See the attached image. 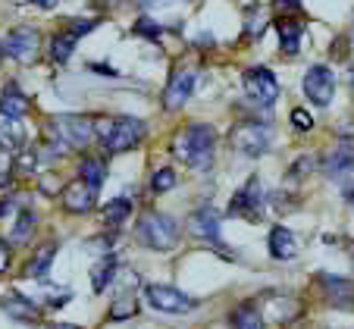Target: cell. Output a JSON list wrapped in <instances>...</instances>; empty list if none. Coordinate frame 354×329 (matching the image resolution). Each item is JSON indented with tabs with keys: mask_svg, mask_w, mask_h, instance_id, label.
Wrapping results in <instances>:
<instances>
[{
	"mask_svg": "<svg viewBox=\"0 0 354 329\" xmlns=\"http://www.w3.org/2000/svg\"><path fill=\"white\" fill-rule=\"evenodd\" d=\"M292 126L298 129V132H308V129H314V116H310L308 110L295 107V110H292Z\"/></svg>",
	"mask_w": 354,
	"mask_h": 329,
	"instance_id": "cell-32",
	"label": "cell"
},
{
	"mask_svg": "<svg viewBox=\"0 0 354 329\" xmlns=\"http://www.w3.org/2000/svg\"><path fill=\"white\" fill-rule=\"evenodd\" d=\"M314 169V157H298V160L288 167V173H286V182H301V179H308V173Z\"/></svg>",
	"mask_w": 354,
	"mask_h": 329,
	"instance_id": "cell-30",
	"label": "cell"
},
{
	"mask_svg": "<svg viewBox=\"0 0 354 329\" xmlns=\"http://www.w3.org/2000/svg\"><path fill=\"white\" fill-rule=\"evenodd\" d=\"M145 132H147L145 120H138V116H120V120H113V132L104 141V148L110 154H126V151L138 148Z\"/></svg>",
	"mask_w": 354,
	"mask_h": 329,
	"instance_id": "cell-8",
	"label": "cell"
},
{
	"mask_svg": "<svg viewBox=\"0 0 354 329\" xmlns=\"http://www.w3.org/2000/svg\"><path fill=\"white\" fill-rule=\"evenodd\" d=\"M116 270H120V263H116L113 254H104L97 263L91 267V289L94 292H107V285L113 282Z\"/></svg>",
	"mask_w": 354,
	"mask_h": 329,
	"instance_id": "cell-22",
	"label": "cell"
},
{
	"mask_svg": "<svg viewBox=\"0 0 354 329\" xmlns=\"http://www.w3.org/2000/svg\"><path fill=\"white\" fill-rule=\"evenodd\" d=\"M129 214H132V201H129V198H113L110 204H104L100 220H104V226L116 229V226H122V223L129 220Z\"/></svg>",
	"mask_w": 354,
	"mask_h": 329,
	"instance_id": "cell-23",
	"label": "cell"
},
{
	"mask_svg": "<svg viewBox=\"0 0 354 329\" xmlns=\"http://www.w3.org/2000/svg\"><path fill=\"white\" fill-rule=\"evenodd\" d=\"M94 201H97V191L88 188L82 179H75L73 185L63 188V207H66L69 214H88V210L94 207Z\"/></svg>",
	"mask_w": 354,
	"mask_h": 329,
	"instance_id": "cell-14",
	"label": "cell"
},
{
	"mask_svg": "<svg viewBox=\"0 0 354 329\" xmlns=\"http://www.w3.org/2000/svg\"><path fill=\"white\" fill-rule=\"evenodd\" d=\"M267 22H270V16L263 13L261 3H254V7L245 10V35L248 38H261V35L267 32Z\"/></svg>",
	"mask_w": 354,
	"mask_h": 329,
	"instance_id": "cell-25",
	"label": "cell"
},
{
	"mask_svg": "<svg viewBox=\"0 0 354 329\" xmlns=\"http://www.w3.org/2000/svg\"><path fill=\"white\" fill-rule=\"evenodd\" d=\"M348 41L345 38H342V41H335V44H333V60H345V57H348Z\"/></svg>",
	"mask_w": 354,
	"mask_h": 329,
	"instance_id": "cell-36",
	"label": "cell"
},
{
	"mask_svg": "<svg viewBox=\"0 0 354 329\" xmlns=\"http://www.w3.org/2000/svg\"><path fill=\"white\" fill-rule=\"evenodd\" d=\"M276 32H279V47L286 57H298L301 50V38H304V22H298V16H282L276 22Z\"/></svg>",
	"mask_w": 354,
	"mask_h": 329,
	"instance_id": "cell-15",
	"label": "cell"
},
{
	"mask_svg": "<svg viewBox=\"0 0 354 329\" xmlns=\"http://www.w3.org/2000/svg\"><path fill=\"white\" fill-rule=\"evenodd\" d=\"M241 85H245V94L257 107H273L276 97H279V82L267 66H251L241 75Z\"/></svg>",
	"mask_w": 354,
	"mask_h": 329,
	"instance_id": "cell-6",
	"label": "cell"
},
{
	"mask_svg": "<svg viewBox=\"0 0 354 329\" xmlns=\"http://www.w3.org/2000/svg\"><path fill=\"white\" fill-rule=\"evenodd\" d=\"M276 7L286 16H298L301 13V0H276Z\"/></svg>",
	"mask_w": 354,
	"mask_h": 329,
	"instance_id": "cell-35",
	"label": "cell"
},
{
	"mask_svg": "<svg viewBox=\"0 0 354 329\" xmlns=\"http://www.w3.org/2000/svg\"><path fill=\"white\" fill-rule=\"evenodd\" d=\"M223 223H220V210L216 207H201V210H194L192 216H188V232L194 235V238H201V242H207V245H214L216 251H223L226 254V245H223Z\"/></svg>",
	"mask_w": 354,
	"mask_h": 329,
	"instance_id": "cell-10",
	"label": "cell"
},
{
	"mask_svg": "<svg viewBox=\"0 0 354 329\" xmlns=\"http://www.w3.org/2000/svg\"><path fill=\"white\" fill-rule=\"evenodd\" d=\"M79 179L85 182L88 188H94V191H97V188L104 185V179H107V163L100 160V157H94V154L82 157V160H79Z\"/></svg>",
	"mask_w": 354,
	"mask_h": 329,
	"instance_id": "cell-21",
	"label": "cell"
},
{
	"mask_svg": "<svg viewBox=\"0 0 354 329\" xmlns=\"http://www.w3.org/2000/svg\"><path fill=\"white\" fill-rule=\"evenodd\" d=\"M270 254H273L276 261H292V257H298V238H295L286 226H276L273 232H270Z\"/></svg>",
	"mask_w": 354,
	"mask_h": 329,
	"instance_id": "cell-18",
	"label": "cell"
},
{
	"mask_svg": "<svg viewBox=\"0 0 354 329\" xmlns=\"http://www.w3.org/2000/svg\"><path fill=\"white\" fill-rule=\"evenodd\" d=\"M354 169V141H339L333 151H329V157L323 160V173L329 176V179H342V176H348Z\"/></svg>",
	"mask_w": 354,
	"mask_h": 329,
	"instance_id": "cell-13",
	"label": "cell"
},
{
	"mask_svg": "<svg viewBox=\"0 0 354 329\" xmlns=\"http://www.w3.org/2000/svg\"><path fill=\"white\" fill-rule=\"evenodd\" d=\"M107 3H120V0H107Z\"/></svg>",
	"mask_w": 354,
	"mask_h": 329,
	"instance_id": "cell-42",
	"label": "cell"
},
{
	"mask_svg": "<svg viewBox=\"0 0 354 329\" xmlns=\"http://www.w3.org/2000/svg\"><path fill=\"white\" fill-rule=\"evenodd\" d=\"M351 88H354V69H351Z\"/></svg>",
	"mask_w": 354,
	"mask_h": 329,
	"instance_id": "cell-41",
	"label": "cell"
},
{
	"mask_svg": "<svg viewBox=\"0 0 354 329\" xmlns=\"http://www.w3.org/2000/svg\"><path fill=\"white\" fill-rule=\"evenodd\" d=\"M304 94H308V101L314 104V107H329V101H333V94H335L333 69L323 66V63L310 66L308 73H304Z\"/></svg>",
	"mask_w": 354,
	"mask_h": 329,
	"instance_id": "cell-11",
	"label": "cell"
},
{
	"mask_svg": "<svg viewBox=\"0 0 354 329\" xmlns=\"http://www.w3.org/2000/svg\"><path fill=\"white\" fill-rule=\"evenodd\" d=\"M28 113V97L16 82L0 88V116H7V120H19V116Z\"/></svg>",
	"mask_w": 354,
	"mask_h": 329,
	"instance_id": "cell-16",
	"label": "cell"
},
{
	"mask_svg": "<svg viewBox=\"0 0 354 329\" xmlns=\"http://www.w3.org/2000/svg\"><path fill=\"white\" fill-rule=\"evenodd\" d=\"M35 223H38L35 210H19V216H16V226H13V232H10V238H13L16 245H26L28 238H32V232H35Z\"/></svg>",
	"mask_w": 354,
	"mask_h": 329,
	"instance_id": "cell-27",
	"label": "cell"
},
{
	"mask_svg": "<svg viewBox=\"0 0 354 329\" xmlns=\"http://www.w3.org/2000/svg\"><path fill=\"white\" fill-rule=\"evenodd\" d=\"M13 163H16L13 151L0 144V188H7L10 179H13Z\"/></svg>",
	"mask_w": 354,
	"mask_h": 329,
	"instance_id": "cell-31",
	"label": "cell"
},
{
	"mask_svg": "<svg viewBox=\"0 0 354 329\" xmlns=\"http://www.w3.org/2000/svg\"><path fill=\"white\" fill-rule=\"evenodd\" d=\"M141 7H160V3H169V0H138Z\"/></svg>",
	"mask_w": 354,
	"mask_h": 329,
	"instance_id": "cell-38",
	"label": "cell"
},
{
	"mask_svg": "<svg viewBox=\"0 0 354 329\" xmlns=\"http://www.w3.org/2000/svg\"><path fill=\"white\" fill-rule=\"evenodd\" d=\"M0 308H3V314L10 317V320H16V323H38L41 320V310H38V304H32L28 298H22V295H7L3 301H0Z\"/></svg>",
	"mask_w": 354,
	"mask_h": 329,
	"instance_id": "cell-17",
	"label": "cell"
},
{
	"mask_svg": "<svg viewBox=\"0 0 354 329\" xmlns=\"http://www.w3.org/2000/svg\"><path fill=\"white\" fill-rule=\"evenodd\" d=\"M320 285H323V292H326V298L333 304H342V308H348V304L354 301V282L351 279H339V276H320Z\"/></svg>",
	"mask_w": 354,
	"mask_h": 329,
	"instance_id": "cell-19",
	"label": "cell"
},
{
	"mask_svg": "<svg viewBox=\"0 0 354 329\" xmlns=\"http://www.w3.org/2000/svg\"><path fill=\"white\" fill-rule=\"evenodd\" d=\"M47 329H82V326H73V323H50Z\"/></svg>",
	"mask_w": 354,
	"mask_h": 329,
	"instance_id": "cell-39",
	"label": "cell"
},
{
	"mask_svg": "<svg viewBox=\"0 0 354 329\" xmlns=\"http://www.w3.org/2000/svg\"><path fill=\"white\" fill-rule=\"evenodd\" d=\"M135 238H138V245H145L151 251H173L179 245V223L169 214L147 210L135 226Z\"/></svg>",
	"mask_w": 354,
	"mask_h": 329,
	"instance_id": "cell-2",
	"label": "cell"
},
{
	"mask_svg": "<svg viewBox=\"0 0 354 329\" xmlns=\"http://www.w3.org/2000/svg\"><path fill=\"white\" fill-rule=\"evenodd\" d=\"M194 82H198V66L194 63H182V66L173 69L167 82V91H163V110H179L188 104L194 91Z\"/></svg>",
	"mask_w": 354,
	"mask_h": 329,
	"instance_id": "cell-7",
	"label": "cell"
},
{
	"mask_svg": "<svg viewBox=\"0 0 354 329\" xmlns=\"http://www.w3.org/2000/svg\"><path fill=\"white\" fill-rule=\"evenodd\" d=\"M145 298H147V304H151V308L163 310V314H188V310L198 308V301H194V298H188L185 292L173 289V285H160V282L147 285Z\"/></svg>",
	"mask_w": 354,
	"mask_h": 329,
	"instance_id": "cell-9",
	"label": "cell"
},
{
	"mask_svg": "<svg viewBox=\"0 0 354 329\" xmlns=\"http://www.w3.org/2000/svg\"><path fill=\"white\" fill-rule=\"evenodd\" d=\"M138 314V298L132 292H120L110 304V320H129V317Z\"/></svg>",
	"mask_w": 354,
	"mask_h": 329,
	"instance_id": "cell-26",
	"label": "cell"
},
{
	"mask_svg": "<svg viewBox=\"0 0 354 329\" xmlns=\"http://www.w3.org/2000/svg\"><path fill=\"white\" fill-rule=\"evenodd\" d=\"M214 148H216V132L207 122H192L185 126L173 141V154L176 160H182L192 169H204L214 160Z\"/></svg>",
	"mask_w": 354,
	"mask_h": 329,
	"instance_id": "cell-1",
	"label": "cell"
},
{
	"mask_svg": "<svg viewBox=\"0 0 354 329\" xmlns=\"http://www.w3.org/2000/svg\"><path fill=\"white\" fill-rule=\"evenodd\" d=\"M263 210H267V198H263L261 179L251 176L232 195V201H229V216H241V220H248V223H261Z\"/></svg>",
	"mask_w": 354,
	"mask_h": 329,
	"instance_id": "cell-5",
	"label": "cell"
},
{
	"mask_svg": "<svg viewBox=\"0 0 354 329\" xmlns=\"http://www.w3.org/2000/svg\"><path fill=\"white\" fill-rule=\"evenodd\" d=\"M75 44H79V38H75L69 28H66V32H57L54 38H50V60H54V63H66L69 57H73Z\"/></svg>",
	"mask_w": 354,
	"mask_h": 329,
	"instance_id": "cell-24",
	"label": "cell"
},
{
	"mask_svg": "<svg viewBox=\"0 0 354 329\" xmlns=\"http://www.w3.org/2000/svg\"><path fill=\"white\" fill-rule=\"evenodd\" d=\"M169 188H176V173L169 167L157 169V173L151 176V191H154V195H163V191H169Z\"/></svg>",
	"mask_w": 354,
	"mask_h": 329,
	"instance_id": "cell-29",
	"label": "cell"
},
{
	"mask_svg": "<svg viewBox=\"0 0 354 329\" xmlns=\"http://www.w3.org/2000/svg\"><path fill=\"white\" fill-rule=\"evenodd\" d=\"M163 28L157 26L154 19H138L135 22V35H145V38H160Z\"/></svg>",
	"mask_w": 354,
	"mask_h": 329,
	"instance_id": "cell-33",
	"label": "cell"
},
{
	"mask_svg": "<svg viewBox=\"0 0 354 329\" xmlns=\"http://www.w3.org/2000/svg\"><path fill=\"white\" fill-rule=\"evenodd\" d=\"M57 257V242H44L38 251L32 254V261L26 263V276L28 279H44L50 273V263Z\"/></svg>",
	"mask_w": 354,
	"mask_h": 329,
	"instance_id": "cell-20",
	"label": "cell"
},
{
	"mask_svg": "<svg viewBox=\"0 0 354 329\" xmlns=\"http://www.w3.org/2000/svg\"><path fill=\"white\" fill-rule=\"evenodd\" d=\"M10 257H13V248H10L7 238H0V273L10 270Z\"/></svg>",
	"mask_w": 354,
	"mask_h": 329,
	"instance_id": "cell-34",
	"label": "cell"
},
{
	"mask_svg": "<svg viewBox=\"0 0 354 329\" xmlns=\"http://www.w3.org/2000/svg\"><path fill=\"white\" fill-rule=\"evenodd\" d=\"M345 198H348V204H351V210H354V185L345 191Z\"/></svg>",
	"mask_w": 354,
	"mask_h": 329,
	"instance_id": "cell-40",
	"label": "cell"
},
{
	"mask_svg": "<svg viewBox=\"0 0 354 329\" xmlns=\"http://www.w3.org/2000/svg\"><path fill=\"white\" fill-rule=\"evenodd\" d=\"M32 3H35V7H41V10H50L57 0H32Z\"/></svg>",
	"mask_w": 354,
	"mask_h": 329,
	"instance_id": "cell-37",
	"label": "cell"
},
{
	"mask_svg": "<svg viewBox=\"0 0 354 329\" xmlns=\"http://www.w3.org/2000/svg\"><path fill=\"white\" fill-rule=\"evenodd\" d=\"M38 47H41V38L35 28H13V32L3 38V47H0V54H7L13 57L16 63H32L35 57H38Z\"/></svg>",
	"mask_w": 354,
	"mask_h": 329,
	"instance_id": "cell-12",
	"label": "cell"
},
{
	"mask_svg": "<svg viewBox=\"0 0 354 329\" xmlns=\"http://www.w3.org/2000/svg\"><path fill=\"white\" fill-rule=\"evenodd\" d=\"M47 132H50V141H54V148L60 151H82L91 144L94 138V120L88 116H54V120H47Z\"/></svg>",
	"mask_w": 354,
	"mask_h": 329,
	"instance_id": "cell-3",
	"label": "cell"
},
{
	"mask_svg": "<svg viewBox=\"0 0 354 329\" xmlns=\"http://www.w3.org/2000/svg\"><path fill=\"white\" fill-rule=\"evenodd\" d=\"M232 148L245 157H263L270 151V141H273V129L270 122H257V120H248V122H239L229 135Z\"/></svg>",
	"mask_w": 354,
	"mask_h": 329,
	"instance_id": "cell-4",
	"label": "cell"
},
{
	"mask_svg": "<svg viewBox=\"0 0 354 329\" xmlns=\"http://www.w3.org/2000/svg\"><path fill=\"white\" fill-rule=\"evenodd\" d=\"M232 329H263V317L251 304H241L232 310Z\"/></svg>",
	"mask_w": 354,
	"mask_h": 329,
	"instance_id": "cell-28",
	"label": "cell"
}]
</instances>
